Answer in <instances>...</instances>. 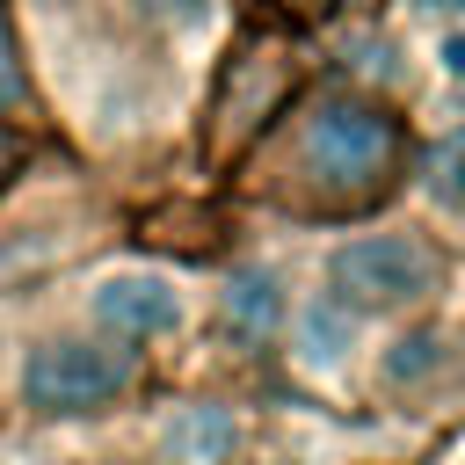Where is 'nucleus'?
<instances>
[{"mask_svg": "<svg viewBox=\"0 0 465 465\" xmlns=\"http://www.w3.org/2000/svg\"><path fill=\"white\" fill-rule=\"evenodd\" d=\"M443 363V334H400L392 349H385V385H414V378H429Z\"/></svg>", "mask_w": 465, "mask_h": 465, "instance_id": "obj_8", "label": "nucleus"}, {"mask_svg": "<svg viewBox=\"0 0 465 465\" xmlns=\"http://www.w3.org/2000/svg\"><path fill=\"white\" fill-rule=\"evenodd\" d=\"M283 283L269 276V269H240L225 291H218V320H225V334L232 341H269L276 327H283Z\"/></svg>", "mask_w": 465, "mask_h": 465, "instance_id": "obj_6", "label": "nucleus"}, {"mask_svg": "<svg viewBox=\"0 0 465 465\" xmlns=\"http://www.w3.org/2000/svg\"><path fill=\"white\" fill-rule=\"evenodd\" d=\"M443 283V254L414 232H363L341 240L327 262V291L349 312H414L421 298H436Z\"/></svg>", "mask_w": 465, "mask_h": 465, "instance_id": "obj_2", "label": "nucleus"}, {"mask_svg": "<svg viewBox=\"0 0 465 465\" xmlns=\"http://www.w3.org/2000/svg\"><path fill=\"white\" fill-rule=\"evenodd\" d=\"M124 385H131V349H109L87 334L36 341L22 363V407L36 414H87V407H109Z\"/></svg>", "mask_w": 465, "mask_h": 465, "instance_id": "obj_3", "label": "nucleus"}, {"mask_svg": "<svg viewBox=\"0 0 465 465\" xmlns=\"http://www.w3.org/2000/svg\"><path fill=\"white\" fill-rule=\"evenodd\" d=\"M429 196L450 203V211H465V131L436 138V153H429Z\"/></svg>", "mask_w": 465, "mask_h": 465, "instance_id": "obj_9", "label": "nucleus"}, {"mask_svg": "<svg viewBox=\"0 0 465 465\" xmlns=\"http://www.w3.org/2000/svg\"><path fill=\"white\" fill-rule=\"evenodd\" d=\"M7 153H15V145H7V131H0V167H7Z\"/></svg>", "mask_w": 465, "mask_h": 465, "instance_id": "obj_13", "label": "nucleus"}, {"mask_svg": "<svg viewBox=\"0 0 465 465\" xmlns=\"http://www.w3.org/2000/svg\"><path fill=\"white\" fill-rule=\"evenodd\" d=\"M400 160V116H385L378 102H356V94H334L305 116V174L327 189V196H371L385 189Z\"/></svg>", "mask_w": 465, "mask_h": 465, "instance_id": "obj_1", "label": "nucleus"}, {"mask_svg": "<svg viewBox=\"0 0 465 465\" xmlns=\"http://www.w3.org/2000/svg\"><path fill=\"white\" fill-rule=\"evenodd\" d=\"M232 443H240V421H232L225 407H211V400L174 407V414H167V429H160L167 465H225V458H232Z\"/></svg>", "mask_w": 465, "mask_h": 465, "instance_id": "obj_5", "label": "nucleus"}, {"mask_svg": "<svg viewBox=\"0 0 465 465\" xmlns=\"http://www.w3.org/2000/svg\"><path fill=\"white\" fill-rule=\"evenodd\" d=\"M298 7H334V0H298Z\"/></svg>", "mask_w": 465, "mask_h": 465, "instance_id": "obj_14", "label": "nucleus"}, {"mask_svg": "<svg viewBox=\"0 0 465 465\" xmlns=\"http://www.w3.org/2000/svg\"><path fill=\"white\" fill-rule=\"evenodd\" d=\"M421 15H465V0H414Z\"/></svg>", "mask_w": 465, "mask_h": 465, "instance_id": "obj_12", "label": "nucleus"}, {"mask_svg": "<svg viewBox=\"0 0 465 465\" xmlns=\"http://www.w3.org/2000/svg\"><path fill=\"white\" fill-rule=\"evenodd\" d=\"M356 320H363V312H349L334 291H327V298H312V305L291 320V334H298V363L334 371V363L349 356V341H356Z\"/></svg>", "mask_w": 465, "mask_h": 465, "instance_id": "obj_7", "label": "nucleus"}, {"mask_svg": "<svg viewBox=\"0 0 465 465\" xmlns=\"http://www.w3.org/2000/svg\"><path fill=\"white\" fill-rule=\"evenodd\" d=\"M443 65H450V73H465V29H458V36L443 44Z\"/></svg>", "mask_w": 465, "mask_h": 465, "instance_id": "obj_11", "label": "nucleus"}, {"mask_svg": "<svg viewBox=\"0 0 465 465\" xmlns=\"http://www.w3.org/2000/svg\"><path fill=\"white\" fill-rule=\"evenodd\" d=\"M15 102H22V65H15V36L0 22V109H15Z\"/></svg>", "mask_w": 465, "mask_h": 465, "instance_id": "obj_10", "label": "nucleus"}, {"mask_svg": "<svg viewBox=\"0 0 465 465\" xmlns=\"http://www.w3.org/2000/svg\"><path fill=\"white\" fill-rule=\"evenodd\" d=\"M87 312H94V327L116 334V341H160V334L182 327V291H174V276H160V269H109V276L87 291Z\"/></svg>", "mask_w": 465, "mask_h": 465, "instance_id": "obj_4", "label": "nucleus"}]
</instances>
